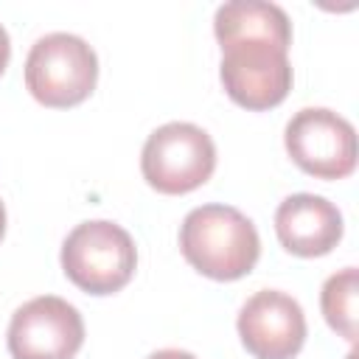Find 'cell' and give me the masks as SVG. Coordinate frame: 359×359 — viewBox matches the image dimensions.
Returning a JSON list of instances; mask_svg holds the SVG:
<instances>
[{"label":"cell","instance_id":"obj_1","mask_svg":"<svg viewBox=\"0 0 359 359\" xmlns=\"http://www.w3.org/2000/svg\"><path fill=\"white\" fill-rule=\"evenodd\" d=\"M180 250L205 278L238 280L255 266L261 238L241 210L230 205H199L182 219Z\"/></svg>","mask_w":359,"mask_h":359},{"label":"cell","instance_id":"obj_2","mask_svg":"<svg viewBox=\"0 0 359 359\" xmlns=\"http://www.w3.org/2000/svg\"><path fill=\"white\" fill-rule=\"evenodd\" d=\"M137 266L132 236L107 219L76 224L62 244V269L87 294H112L123 289Z\"/></svg>","mask_w":359,"mask_h":359},{"label":"cell","instance_id":"obj_3","mask_svg":"<svg viewBox=\"0 0 359 359\" xmlns=\"http://www.w3.org/2000/svg\"><path fill=\"white\" fill-rule=\"evenodd\" d=\"M95 81L98 56L76 34H45L31 45L25 56V87L45 107H76L90 98Z\"/></svg>","mask_w":359,"mask_h":359},{"label":"cell","instance_id":"obj_4","mask_svg":"<svg viewBox=\"0 0 359 359\" xmlns=\"http://www.w3.org/2000/svg\"><path fill=\"white\" fill-rule=\"evenodd\" d=\"M216 168V146L210 135L188 121L157 126L140 151L143 180L168 196L188 194L210 180Z\"/></svg>","mask_w":359,"mask_h":359},{"label":"cell","instance_id":"obj_5","mask_svg":"<svg viewBox=\"0 0 359 359\" xmlns=\"http://www.w3.org/2000/svg\"><path fill=\"white\" fill-rule=\"evenodd\" d=\"M219 79L224 93L244 109H272L292 90L289 50L266 39H236L222 45Z\"/></svg>","mask_w":359,"mask_h":359},{"label":"cell","instance_id":"obj_6","mask_svg":"<svg viewBox=\"0 0 359 359\" xmlns=\"http://www.w3.org/2000/svg\"><path fill=\"white\" fill-rule=\"evenodd\" d=\"M283 143L297 168L317 180H342L356 168L353 123L325 107H306L292 115Z\"/></svg>","mask_w":359,"mask_h":359},{"label":"cell","instance_id":"obj_7","mask_svg":"<svg viewBox=\"0 0 359 359\" xmlns=\"http://www.w3.org/2000/svg\"><path fill=\"white\" fill-rule=\"evenodd\" d=\"M6 339L14 359H73L84 342V320L67 300L39 294L11 314Z\"/></svg>","mask_w":359,"mask_h":359},{"label":"cell","instance_id":"obj_8","mask_svg":"<svg viewBox=\"0 0 359 359\" xmlns=\"http://www.w3.org/2000/svg\"><path fill=\"white\" fill-rule=\"evenodd\" d=\"M241 345L255 359H292L306 342V314L300 303L278 289H261L238 311Z\"/></svg>","mask_w":359,"mask_h":359},{"label":"cell","instance_id":"obj_9","mask_svg":"<svg viewBox=\"0 0 359 359\" xmlns=\"http://www.w3.org/2000/svg\"><path fill=\"white\" fill-rule=\"evenodd\" d=\"M275 233L286 252L317 258L331 252L342 238V213L317 194H292L275 210Z\"/></svg>","mask_w":359,"mask_h":359},{"label":"cell","instance_id":"obj_10","mask_svg":"<svg viewBox=\"0 0 359 359\" xmlns=\"http://www.w3.org/2000/svg\"><path fill=\"white\" fill-rule=\"evenodd\" d=\"M213 34L219 45L236 42V39H266L289 50L292 45V22L289 14L264 0H233L216 8L213 17Z\"/></svg>","mask_w":359,"mask_h":359},{"label":"cell","instance_id":"obj_11","mask_svg":"<svg viewBox=\"0 0 359 359\" xmlns=\"http://www.w3.org/2000/svg\"><path fill=\"white\" fill-rule=\"evenodd\" d=\"M320 309L325 323L339 337L348 342L356 339V266H345L323 283Z\"/></svg>","mask_w":359,"mask_h":359},{"label":"cell","instance_id":"obj_12","mask_svg":"<svg viewBox=\"0 0 359 359\" xmlns=\"http://www.w3.org/2000/svg\"><path fill=\"white\" fill-rule=\"evenodd\" d=\"M8 59H11V39H8L6 28L0 25V76H3V70L8 67Z\"/></svg>","mask_w":359,"mask_h":359},{"label":"cell","instance_id":"obj_13","mask_svg":"<svg viewBox=\"0 0 359 359\" xmlns=\"http://www.w3.org/2000/svg\"><path fill=\"white\" fill-rule=\"evenodd\" d=\"M149 359H196V356L188 351H180V348H163V351H154Z\"/></svg>","mask_w":359,"mask_h":359},{"label":"cell","instance_id":"obj_14","mask_svg":"<svg viewBox=\"0 0 359 359\" xmlns=\"http://www.w3.org/2000/svg\"><path fill=\"white\" fill-rule=\"evenodd\" d=\"M3 236H6V208L0 202V241H3Z\"/></svg>","mask_w":359,"mask_h":359}]
</instances>
